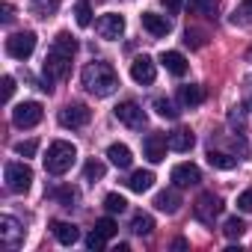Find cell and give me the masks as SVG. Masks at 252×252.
Masks as SVG:
<instances>
[{"mask_svg":"<svg viewBox=\"0 0 252 252\" xmlns=\"http://www.w3.org/2000/svg\"><path fill=\"white\" fill-rule=\"evenodd\" d=\"M80 80H83V89H86L89 95H95V98H107V95H113V92L119 89V74H116V68H113L110 63H101V60L89 63V65L83 68Z\"/></svg>","mask_w":252,"mask_h":252,"instance_id":"1","label":"cell"},{"mask_svg":"<svg viewBox=\"0 0 252 252\" xmlns=\"http://www.w3.org/2000/svg\"><path fill=\"white\" fill-rule=\"evenodd\" d=\"M77 160V149L65 140H54L48 146V155H45V172L51 175H65Z\"/></svg>","mask_w":252,"mask_h":252,"instance_id":"2","label":"cell"},{"mask_svg":"<svg viewBox=\"0 0 252 252\" xmlns=\"http://www.w3.org/2000/svg\"><path fill=\"white\" fill-rule=\"evenodd\" d=\"M3 178H6V190L9 193H27L33 187V169L27 163H6Z\"/></svg>","mask_w":252,"mask_h":252,"instance_id":"3","label":"cell"},{"mask_svg":"<svg viewBox=\"0 0 252 252\" xmlns=\"http://www.w3.org/2000/svg\"><path fill=\"white\" fill-rule=\"evenodd\" d=\"M36 51V33L33 30H24V33H12L6 39V54L12 60H30Z\"/></svg>","mask_w":252,"mask_h":252,"instance_id":"4","label":"cell"},{"mask_svg":"<svg viewBox=\"0 0 252 252\" xmlns=\"http://www.w3.org/2000/svg\"><path fill=\"white\" fill-rule=\"evenodd\" d=\"M193 214H196L199 222L214 225V220L222 214V199H220L217 193H202V196L196 199V205H193Z\"/></svg>","mask_w":252,"mask_h":252,"instance_id":"5","label":"cell"},{"mask_svg":"<svg viewBox=\"0 0 252 252\" xmlns=\"http://www.w3.org/2000/svg\"><path fill=\"white\" fill-rule=\"evenodd\" d=\"M42 116H45V110H42L39 101H24V104H18L12 110V122L18 125V128H36V125L42 122Z\"/></svg>","mask_w":252,"mask_h":252,"instance_id":"6","label":"cell"},{"mask_svg":"<svg viewBox=\"0 0 252 252\" xmlns=\"http://www.w3.org/2000/svg\"><path fill=\"white\" fill-rule=\"evenodd\" d=\"M116 119L122 122V125H128V128H143L146 125V110L137 104V101H122V104H116Z\"/></svg>","mask_w":252,"mask_h":252,"instance_id":"7","label":"cell"},{"mask_svg":"<svg viewBox=\"0 0 252 252\" xmlns=\"http://www.w3.org/2000/svg\"><path fill=\"white\" fill-rule=\"evenodd\" d=\"M92 119V110L86 104H68L60 110V125L63 128H83V125H89Z\"/></svg>","mask_w":252,"mask_h":252,"instance_id":"8","label":"cell"},{"mask_svg":"<svg viewBox=\"0 0 252 252\" xmlns=\"http://www.w3.org/2000/svg\"><path fill=\"white\" fill-rule=\"evenodd\" d=\"M0 243L9 246V249H15V246L24 243V228L18 225V220H12V217H0Z\"/></svg>","mask_w":252,"mask_h":252,"instance_id":"9","label":"cell"},{"mask_svg":"<svg viewBox=\"0 0 252 252\" xmlns=\"http://www.w3.org/2000/svg\"><path fill=\"white\" fill-rule=\"evenodd\" d=\"M95 27H98V36H101V39H110V42H113V39H119V36L125 33V18L116 15V12H107V15L98 18Z\"/></svg>","mask_w":252,"mask_h":252,"instance_id":"10","label":"cell"},{"mask_svg":"<svg viewBox=\"0 0 252 252\" xmlns=\"http://www.w3.org/2000/svg\"><path fill=\"white\" fill-rule=\"evenodd\" d=\"M131 77L137 80V83H143V86H149V83H155V77H158V68H155V60L152 57H137L134 63H131Z\"/></svg>","mask_w":252,"mask_h":252,"instance_id":"11","label":"cell"},{"mask_svg":"<svg viewBox=\"0 0 252 252\" xmlns=\"http://www.w3.org/2000/svg\"><path fill=\"white\" fill-rule=\"evenodd\" d=\"M199 181H202V169L196 163H178L172 169V184L175 187H193Z\"/></svg>","mask_w":252,"mask_h":252,"instance_id":"12","label":"cell"},{"mask_svg":"<svg viewBox=\"0 0 252 252\" xmlns=\"http://www.w3.org/2000/svg\"><path fill=\"white\" fill-rule=\"evenodd\" d=\"M166 149H169V140H166L163 134H149L146 143H143V152H146V158H149L152 163H160V160L166 158Z\"/></svg>","mask_w":252,"mask_h":252,"instance_id":"13","label":"cell"},{"mask_svg":"<svg viewBox=\"0 0 252 252\" xmlns=\"http://www.w3.org/2000/svg\"><path fill=\"white\" fill-rule=\"evenodd\" d=\"M51 231H54V237H57L63 246H71V243H77V240H80V228H77L74 222L54 220V222H51Z\"/></svg>","mask_w":252,"mask_h":252,"instance_id":"14","label":"cell"},{"mask_svg":"<svg viewBox=\"0 0 252 252\" xmlns=\"http://www.w3.org/2000/svg\"><path fill=\"white\" fill-rule=\"evenodd\" d=\"M140 21H143V27H146L152 36H166V33L172 30L169 18H166V15H158V12H143Z\"/></svg>","mask_w":252,"mask_h":252,"instance_id":"15","label":"cell"},{"mask_svg":"<svg viewBox=\"0 0 252 252\" xmlns=\"http://www.w3.org/2000/svg\"><path fill=\"white\" fill-rule=\"evenodd\" d=\"M160 63H163V68H166L169 74H175V77H184L187 68H190V63L184 60V54H178V51H163V54H160Z\"/></svg>","mask_w":252,"mask_h":252,"instance_id":"16","label":"cell"},{"mask_svg":"<svg viewBox=\"0 0 252 252\" xmlns=\"http://www.w3.org/2000/svg\"><path fill=\"white\" fill-rule=\"evenodd\" d=\"M155 208L163 211V214H175V211L181 208V196H178V190H175V187L160 190V193L155 196Z\"/></svg>","mask_w":252,"mask_h":252,"instance_id":"17","label":"cell"},{"mask_svg":"<svg viewBox=\"0 0 252 252\" xmlns=\"http://www.w3.org/2000/svg\"><path fill=\"white\" fill-rule=\"evenodd\" d=\"M107 158H110V163L119 166V169H128V166L134 163V155H131V149L125 146V143H113V146L107 149Z\"/></svg>","mask_w":252,"mask_h":252,"instance_id":"18","label":"cell"},{"mask_svg":"<svg viewBox=\"0 0 252 252\" xmlns=\"http://www.w3.org/2000/svg\"><path fill=\"white\" fill-rule=\"evenodd\" d=\"M125 184H128V190H134V193H146L155 184V172L152 169H137V172H131V178Z\"/></svg>","mask_w":252,"mask_h":252,"instance_id":"19","label":"cell"},{"mask_svg":"<svg viewBox=\"0 0 252 252\" xmlns=\"http://www.w3.org/2000/svg\"><path fill=\"white\" fill-rule=\"evenodd\" d=\"M166 140H169V149H172V152H190V149L196 146V137H193V131H187V128L172 131Z\"/></svg>","mask_w":252,"mask_h":252,"instance_id":"20","label":"cell"},{"mask_svg":"<svg viewBox=\"0 0 252 252\" xmlns=\"http://www.w3.org/2000/svg\"><path fill=\"white\" fill-rule=\"evenodd\" d=\"M131 231H134V234H140V237H149V234L155 231V217H152V214L137 211V214L131 217Z\"/></svg>","mask_w":252,"mask_h":252,"instance_id":"21","label":"cell"},{"mask_svg":"<svg viewBox=\"0 0 252 252\" xmlns=\"http://www.w3.org/2000/svg\"><path fill=\"white\" fill-rule=\"evenodd\" d=\"M178 101H181L184 107H199V104L205 101V89H202V86H181Z\"/></svg>","mask_w":252,"mask_h":252,"instance_id":"22","label":"cell"},{"mask_svg":"<svg viewBox=\"0 0 252 252\" xmlns=\"http://www.w3.org/2000/svg\"><path fill=\"white\" fill-rule=\"evenodd\" d=\"M208 163L214 166V169H234L237 166V158H231V155H225V152H208Z\"/></svg>","mask_w":252,"mask_h":252,"instance_id":"23","label":"cell"},{"mask_svg":"<svg viewBox=\"0 0 252 252\" xmlns=\"http://www.w3.org/2000/svg\"><path fill=\"white\" fill-rule=\"evenodd\" d=\"M51 48H57V51H63V54H68V57H74V54H77V39H74L71 33H57V39H54Z\"/></svg>","mask_w":252,"mask_h":252,"instance_id":"24","label":"cell"},{"mask_svg":"<svg viewBox=\"0 0 252 252\" xmlns=\"http://www.w3.org/2000/svg\"><path fill=\"white\" fill-rule=\"evenodd\" d=\"M155 110H158V116H163V119H172V122L181 116V110H178V107H175L169 98H155Z\"/></svg>","mask_w":252,"mask_h":252,"instance_id":"25","label":"cell"},{"mask_svg":"<svg viewBox=\"0 0 252 252\" xmlns=\"http://www.w3.org/2000/svg\"><path fill=\"white\" fill-rule=\"evenodd\" d=\"M243 231H246V222H243L240 217H231V220H225V225H222V234H225L228 240L243 237Z\"/></svg>","mask_w":252,"mask_h":252,"instance_id":"26","label":"cell"},{"mask_svg":"<svg viewBox=\"0 0 252 252\" xmlns=\"http://www.w3.org/2000/svg\"><path fill=\"white\" fill-rule=\"evenodd\" d=\"M104 172H107V166H104L101 160H89V163L83 166V178H86L89 184H95V181H101V178H104Z\"/></svg>","mask_w":252,"mask_h":252,"instance_id":"27","label":"cell"},{"mask_svg":"<svg viewBox=\"0 0 252 252\" xmlns=\"http://www.w3.org/2000/svg\"><path fill=\"white\" fill-rule=\"evenodd\" d=\"M48 196H51V199H60V202H63V208H74V202H77V193H74L71 187H57V190H48Z\"/></svg>","mask_w":252,"mask_h":252,"instance_id":"28","label":"cell"},{"mask_svg":"<svg viewBox=\"0 0 252 252\" xmlns=\"http://www.w3.org/2000/svg\"><path fill=\"white\" fill-rule=\"evenodd\" d=\"M74 21H77V27H89L92 24V6H89V0H80V3L74 6Z\"/></svg>","mask_w":252,"mask_h":252,"instance_id":"29","label":"cell"},{"mask_svg":"<svg viewBox=\"0 0 252 252\" xmlns=\"http://www.w3.org/2000/svg\"><path fill=\"white\" fill-rule=\"evenodd\" d=\"M57 6H60V0H33V12H36L39 18L54 15V12H57Z\"/></svg>","mask_w":252,"mask_h":252,"instance_id":"30","label":"cell"},{"mask_svg":"<svg viewBox=\"0 0 252 252\" xmlns=\"http://www.w3.org/2000/svg\"><path fill=\"white\" fill-rule=\"evenodd\" d=\"M104 208L110 214H122L125 208H128V202H125V196H119V193H107L104 196Z\"/></svg>","mask_w":252,"mask_h":252,"instance_id":"31","label":"cell"},{"mask_svg":"<svg viewBox=\"0 0 252 252\" xmlns=\"http://www.w3.org/2000/svg\"><path fill=\"white\" fill-rule=\"evenodd\" d=\"M187 9H190V12H199V15H214L217 0H190Z\"/></svg>","mask_w":252,"mask_h":252,"instance_id":"32","label":"cell"},{"mask_svg":"<svg viewBox=\"0 0 252 252\" xmlns=\"http://www.w3.org/2000/svg\"><path fill=\"white\" fill-rule=\"evenodd\" d=\"M83 243H86V249H92V252H98V249H104V243H107V237L95 228V231H89L86 237H83Z\"/></svg>","mask_w":252,"mask_h":252,"instance_id":"33","label":"cell"},{"mask_svg":"<svg viewBox=\"0 0 252 252\" xmlns=\"http://www.w3.org/2000/svg\"><path fill=\"white\" fill-rule=\"evenodd\" d=\"M95 228H98L104 237H113V234L119 231V225H116V220H113V217H101V220L95 222Z\"/></svg>","mask_w":252,"mask_h":252,"instance_id":"34","label":"cell"},{"mask_svg":"<svg viewBox=\"0 0 252 252\" xmlns=\"http://www.w3.org/2000/svg\"><path fill=\"white\" fill-rule=\"evenodd\" d=\"M36 149H39L36 140H21V143H15V155H21V158H33Z\"/></svg>","mask_w":252,"mask_h":252,"instance_id":"35","label":"cell"},{"mask_svg":"<svg viewBox=\"0 0 252 252\" xmlns=\"http://www.w3.org/2000/svg\"><path fill=\"white\" fill-rule=\"evenodd\" d=\"M237 208H240L243 214H252V190H243V193L237 196Z\"/></svg>","mask_w":252,"mask_h":252,"instance_id":"36","label":"cell"},{"mask_svg":"<svg viewBox=\"0 0 252 252\" xmlns=\"http://www.w3.org/2000/svg\"><path fill=\"white\" fill-rule=\"evenodd\" d=\"M12 92H15V77H3V101H9L12 98Z\"/></svg>","mask_w":252,"mask_h":252,"instance_id":"37","label":"cell"},{"mask_svg":"<svg viewBox=\"0 0 252 252\" xmlns=\"http://www.w3.org/2000/svg\"><path fill=\"white\" fill-rule=\"evenodd\" d=\"M0 12H3V15H0V21H3V24H12V18H15L12 3H3V6H0Z\"/></svg>","mask_w":252,"mask_h":252,"instance_id":"38","label":"cell"},{"mask_svg":"<svg viewBox=\"0 0 252 252\" xmlns=\"http://www.w3.org/2000/svg\"><path fill=\"white\" fill-rule=\"evenodd\" d=\"M163 6H166V12H169V15H178V12H181V6H184V0H163Z\"/></svg>","mask_w":252,"mask_h":252,"instance_id":"39","label":"cell"},{"mask_svg":"<svg viewBox=\"0 0 252 252\" xmlns=\"http://www.w3.org/2000/svg\"><path fill=\"white\" fill-rule=\"evenodd\" d=\"M172 249H187V240H184V237H178V240L172 243Z\"/></svg>","mask_w":252,"mask_h":252,"instance_id":"40","label":"cell"},{"mask_svg":"<svg viewBox=\"0 0 252 252\" xmlns=\"http://www.w3.org/2000/svg\"><path fill=\"white\" fill-rule=\"evenodd\" d=\"M246 9H252V0H246Z\"/></svg>","mask_w":252,"mask_h":252,"instance_id":"41","label":"cell"}]
</instances>
